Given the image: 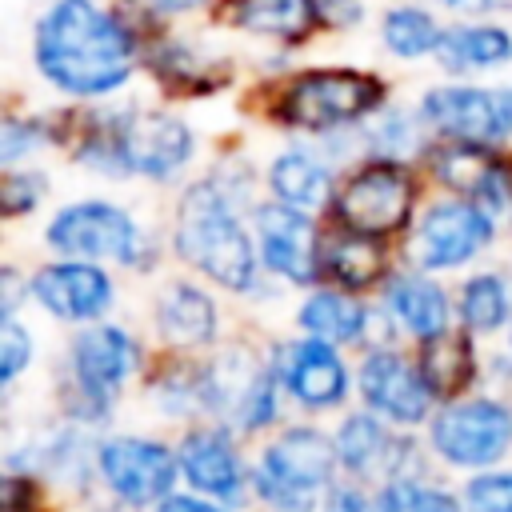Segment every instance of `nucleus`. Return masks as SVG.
<instances>
[{
	"label": "nucleus",
	"instance_id": "nucleus-1",
	"mask_svg": "<svg viewBox=\"0 0 512 512\" xmlns=\"http://www.w3.org/2000/svg\"><path fill=\"white\" fill-rule=\"evenodd\" d=\"M136 64L132 28L96 0H52L36 24V68L60 92L108 96Z\"/></svg>",
	"mask_w": 512,
	"mask_h": 512
},
{
	"label": "nucleus",
	"instance_id": "nucleus-2",
	"mask_svg": "<svg viewBox=\"0 0 512 512\" xmlns=\"http://www.w3.org/2000/svg\"><path fill=\"white\" fill-rule=\"evenodd\" d=\"M176 248L188 264L204 268L212 280L224 288L244 292L256 276V252L248 232L240 228L232 204L216 184H196L180 200V220H176Z\"/></svg>",
	"mask_w": 512,
	"mask_h": 512
},
{
	"label": "nucleus",
	"instance_id": "nucleus-3",
	"mask_svg": "<svg viewBox=\"0 0 512 512\" xmlns=\"http://www.w3.org/2000/svg\"><path fill=\"white\" fill-rule=\"evenodd\" d=\"M380 100H384V84L376 76L348 72V68H324V72H304L288 84L280 100V116L292 128L328 132V128L368 116Z\"/></svg>",
	"mask_w": 512,
	"mask_h": 512
},
{
	"label": "nucleus",
	"instance_id": "nucleus-4",
	"mask_svg": "<svg viewBox=\"0 0 512 512\" xmlns=\"http://www.w3.org/2000/svg\"><path fill=\"white\" fill-rule=\"evenodd\" d=\"M332 460L336 448H328V440L312 428H292L280 444L268 448L264 464H260V496L280 504V508H304L308 496L332 476Z\"/></svg>",
	"mask_w": 512,
	"mask_h": 512
},
{
	"label": "nucleus",
	"instance_id": "nucleus-5",
	"mask_svg": "<svg viewBox=\"0 0 512 512\" xmlns=\"http://www.w3.org/2000/svg\"><path fill=\"white\" fill-rule=\"evenodd\" d=\"M412 200H416L412 176L392 160H376L344 184V192L336 200V212L348 228L380 236V232H392L408 220Z\"/></svg>",
	"mask_w": 512,
	"mask_h": 512
},
{
	"label": "nucleus",
	"instance_id": "nucleus-6",
	"mask_svg": "<svg viewBox=\"0 0 512 512\" xmlns=\"http://www.w3.org/2000/svg\"><path fill=\"white\" fill-rule=\"evenodd\" d=\"M492 240V220L480 204L444 200L424 212L420 228L408 240V256L416 268H452L472 260Z\"/></svg>",
	"mask_w": 512,
	"mask_h": 512
},
{
	"label": "nucleus",
	"instance_id": "nucleus-7",
	"mask_svg": "<svg viewBox=\"0 0 512 512\" xmlns=\"http://www.w3.org/2000/svg\"><path fill=\"white\" fill-rule=\"evenodd\" d=\"M432 444L452 464H464V468L492 464L512 444V412L496 400L456 404L432 424Z\"/></svg>",
	"mask_w": 512,
	"mask_h": 512
},
{
	"label": "nucleus",
	"instance_id": "nucleus-8",
	"mask_svg": "<svg viewBox=\"0 0 512 512\" xmlns=\"http://www.w3.org/2000/svg\"><path fill=\"white\" fill-rule=\"evenodd\" d=\"M420 116L444 132L448 140L492 144L512 132V92H484V88H432L420 104Z\"/></svg>",
	"mask_w": 512,
	"mask_h": 512
},
{
	"label": "nucleus",
	"instance_id": "nucleus-9",
	"mask_svg": "<svg viewBox=\"0 0 512 512\" xmlns=\"http://www.w3.org/2000/svg\"><path fill=\"white\" fill-rule=\"evenodd\" d=\"M48 240L64 256H112L124 264L136 260V252H140V232H136L132 216L112 204H100V200L64 208L52 220Z\"/></svg>",
	"mask_w": 512,
	"mask_h": 512
},
{
	"label": "nucleus",
	"instance_id": "nucleus-10",
	"mask_svg": "<svg viewBox=\"0 0 512 512\" xmlns=\"http://www.w3.org/2000/svg\"><path fill=\"white\" fill-rule=\"evenodd\" d=\"M100 472L116 496L132 504H152L172 488L176 464L168 448L152 440H108L100 448Z\"/></svg>",
	"mask_w": 512,
	"mask_h": 512
},
{
	"label": "nucleus",
	"instance_id": "nucleus-11",
	"mask_svg": "<svg viewBox=\"0 0 512 512\" xmlns=\"http://www.w3.org/2000/svg\"><path fill=\"white\" fill-rule=\"evenodd\" d=\"M256 228H260V252L268 260V268H276L300 284H308L316 276V228L304 216V208L284 204V200L264 204L256 212Z\"/></svg>",
	"mask_w": 512,
	"mask_h": 512
},
{
	"label": "nucleus",
	"instance_id": "nucleus-12",
	"mask_svg": "<svg viewBox=\"0 0 512 512\" xmlns=\"http://www.w3.org/2000/svg\"><path fill=\"white\" fill-rule=\"evenodd\" d=\"M360 392H364V400H368L376 412H384L388 420H400V424L424 420L428 396H432L424 372H416L412 364H404V360L392 356V352L368 356V364H364V372H360Z\"/></svg>",
	"mask_w": 512,
	"mask_h": 512
},
{
	"label": "nucleus",
	"instance_id": "nucleus-13",
	"mask_svg": "<svg viewBox=\"0 0 512 512\" xmlns=\"http://www.w3.org/2000/svg\"><path fill=\"white\" fill-rule=\"evenodd\" d=\"M32 292L60 320H92L112 300V284L96 264H48Z\"/></svg>",
	"mask_w": 512,
	"mask_h": 512
},
{
	"label": "nucleus",
	"instance_id": "nucleus-14",
	"mask_svg": "<svg viewBox=\"0 0 512 512\" xmlns=\"http://www.w3.org/2000/svg\"><path fill=\"white\" fill-rule=\"evenodd\" d=\"M76 376L84 384L88 396H108L120 388V380L136 368V344L120 332V328H88L80 340H76Z\"/></svg>",
	"mask_w": 512,
	"mask_h": 512
},
{
	"label": "nucleus",
	"instance_id": "nucleus-15",
	"mask_svg": "<svg viewBox=\"0 0 512 512\" xmlns=\"http://www.w3.org/2000/svg\"><path fill=\"white\" fill-rule=\"evenodd\" d=\"M284 384L292 388V396H300L304 404L312 408H324V404H336L348 388V376H344V364L340 356L316 336L308 344H296L284 352Z\"/></svg>",
	"mask_w": 512,
	"mask_h": 512
},
{
	"label": "nucleus",
	"instance_id": "nucleus-16",
	"mask_svg": "<svg viewBox=\"0 0 512 512\" xmlns=\"http://www.w3.org/2000/svg\"><path fill=\"white\" fill-rule=\"evenodd\" d=\"M232 24L256 36L304 40L320 20V0H232Z\"/></svg>",
	"mask_w": 512,
	"mask_h": 512
},
{
	"label": "nucleus",
	"instance_id": "nucleus-17",
	"mask_svg": "<svg viewBox=\"0 0 512 512\" xmlns=\"http://www.w3.org/2000/svg\"><path fill=\"white\" fill-rule=\"evenodd\" d=\"M336 456L344 460L348 472L384 476V472H396V464L404 460V444L392 440L372 416H352L336 436Z\"/></svg>",
	"mask_w": 512,
	"mask_h": 512
},
{
	"label": "nucleus",
	"instance_id": "nucleus-18",
	"mask_svg": "<svg viewBox=\"0 0 512 512\" xmlns=\"http://www.w3.org/2000/svg\"><path fill=\"white\" fill-rule=\"evenodd\" d=\"M436 56L444 68H456V72L500 68L512 60V36L496 24H456L440 36Z\"/></svg>",
	"mask_w": 512,
	"mask_h": 512
},
{
	"label": "nucleus",
	"instance_id": "nucleus-19",
	"mask_svg": "<svg viewBox=\"0 0 512 512\" xmlns=\"http://www.w3.org/2000/svg\"><path fill=\"white\" fill-rule=\"evenodd\" d=\"M184 476L192 480V488L224 500L240 492V464L220 432H192L184 440Z\"/></svg>",
	"mask_w": 512,
	"mask_h": 512
},
{
	"label": "nucleus",
	"instance_id": "nucleus-20",
	"mask_svg": "<svg viewBox=\"0 0 512 512\" xmlns=\"http://www.w3.org/2000/svg\"><path fill=\"white\" fill-rule=\"evenodd\" d=\"M268 184L272 192L284 200V204H296V208H316L328 200V188H332V172L308 156V152H280L272 172H268Z\"/></svg>",
	"mask_w": 512,
	"mask_h": 512
},
{
	"label": "nucleus",
	"instance_id": "nucleus-21",
	"mask_svg": "<svg viewBox=\"0 0 512 512\" xmlns=\"http://www.w3.org/2000/svg\"><path fill=\"white\" fill-rule=\"evenodd\" d=\"M324 268L344 288H368L384 276V248L372 240V232H348L336 236L324 252Z\"/></svg>",
	"mask_w": 512,
	"mask_h": 512
},
{
	"label": "nucleus",
	"instance_id": "nucleus-22",
	"mask_svg": "<svg viewBox=\"0 0 512 512\" xmlns=\"http://www.w3.org/2000/svg\"><path fill=\"white\" fill-rule=\"evenodd\" d=\"M160 332L172 340V344H204L212 332H216V312H212V300L196 288H184L176 284L164 304H160Z\"/></svg>",
	"mask_w": 512,
	"mask_h": 512
},
{
	"label": "nucleus",
	"instance_id": "nucleus-23",
	"mask_svg": "<svg viewBox=\"0 0 512 512\" xmlns=\"http://www.w3.org/2000/svg\"><path fill=\"white\" fill-rule=\"evenodd\" d=\"M420 372L428 380L432 392H460L472 372H476V360H472V348L468 340L460 336H448V332H436L424 340V352H420Z\"/></svg>",
	"mask_w": 512,
	"mask_h": 512
},
{
	"label": "nucleus",
	"instance_id": "nucleus-24",
	"mask_svg": "<svg viewBox=\"0 0 512 512\" xmlns=\"http://www.w3.org/2000/svg\"><path fill=\"white\" fill-rule=\"evenodd\" d=\"M380 36H384V44H388L392 56H400V60H416V56L436 52L444 32H440V24L432 20V12L416 8V4H400V8L384 12V20H380Z\"/></svg>",
	"mask_w": 512,
	"mask_h": 512
},
{
	"label": "nucleus",
	"instance_id": "nucleus-25",
	"mask_svg": "<svg viewBox=\"0 0 512 512\" xmlns=\"http://www.w3.org/2000/svg\"><path fill=\"white\" fill-rule=\"evenodd\" d=\"M392 312L404 320L408 332H416L424 340L448 328V300L428 280H400L392 288Z\"/></svg>",
	"mask_w": 512,
	"mask_h": 512
},
{
	"label": "nucleus",
	"instance_id": "nucleus-26",
	"mask_svg": "<svg viewBox=\"0 0 512 512\" xmlns=\"http://www.w3.org/2000/svg\"><path fill=\"white\" fill-rule=\"evenodd\" d=\"M432 168H436V176H440L448 188L468 192V196L480 200V192L488 188V180L496 176L500 164H496L480 144L456 140V144H448V148H440V152L432 156Z\"/></svg>",
	"mask_w": 512,
	"mask_h": 512
},
{
	"label": "nucleus",
	"instance_id": "nucleus-27",
	"mask_svg": "<svg viewBox=\"0 0 512 512\" xmlns=\"http://www.w3.org/2000/svg\"><path fill=\"white\" fill-rule=\"evenodd\" d=\"M300 324L320 336V340H352L360 336V324H364V312L356 300L340 296V292H316L304 312H300Z\"/></svg>",
	"mask_w": 512,
	"mask_h": 512
},
{
	"label": "nucleus",
	"instance_id": "nucleus-28",
	"mask_svg": "<svg viewBox=\"0 0 512 512\" xmlns=\"http://www.w3.org/2000/svg\"><path fill=\"white\" fill-rule=\"evenodd\" d=\"M460 312L468 320V328L476 332H496L508 320V292L496 276H476L468 280L464 296H460Z\"/></svg>",
	"mask_w": 512,
	"mask_h": 512
},
{
	"label": "nucleus",
	"instance_id": "nucleus-29",
	"mask_svg": "<svg viewBox=\"0 0 512 512\" xmlns=\"http://www.w3.org/2000/svg\"><path fill=\"white\" fill-rule=\"evenodd\" d=\"M380 512H460L452 496L424 488V484H408V480H392L380 496Z\"/></svg>",
	"mask_w": 512,
	"mask_h": 512
},
{
	"label": "nucleus",
	"instance_id": "nucleus-30",
	"mask_svg": "<svg viewBox=\"0 0 512 512\" xmlns=\"http://www.w3.org/2000/svg\"><path fill=\"white\" fill-rule=\"evenodd\" d=\"M156 76H164L168 84H188V88H192L196 80H208L200 56H196L192 48H184V44H164V48H156Z\"/></svg>",
	"mask_w": 512,
	"mask_h": 512
},
{
	"label": "nucleus",
	"instance_id": "nucleus-31",
	"mask_svg": "<svg viewBox=\"0 0 512 512\" xmlns=\"http://www.w3.org/2000/svg\"><path fill=\"white\" fill-rule=\"evenodd\" d=\"M468 508L472 512H512V472L476 476L468 484Z\"/></svg>",
	"mask_w": 512,
	"mask_h": 512
},
{
	"label": "nucleus",
	"instance_id": "nucleus-32",
	"mask_svg": "<svg viewBox=\"0 0 512 512\" xmlns=\"http://www.w3.org/2000/svg\"><path fill=\"white\" fill-rule=\"evenodd\" d=\"M40 192H44V180H40V176H32V172H8V176H4V188H0L4 212L16 216V212L36 208Z\"/></svg>",
	"mask_w": 512,
	"mask_h": 512
},
{
	"label": "nucleus",
	"instance_id": "nucleus-33",
	"mask_svg": "<svg viewBox=\"0 0 512 512\" xmlns=\"http://www.w3.org/2000/svg\"><path fill=\"white\" fill-rule=\"evenodd\" d=\"M28 356H32V340L24 336L20 324L4 320V336H0V376L12 380V376L28 364Z\"/></svg>",
	"mask_w": 512,
	"mask_h": 512
},
{
	"label": "nucleus",
	"instance_id": "nucleus-34",
	"mask_svg": "<svg viewBox=\"0 0 512 512\" xmlns=\"http://www.w3.org/2000/svg\"><path fill=\"white\" fill-rule=\"evenodd\" d=\"M40 124H24V120H4V128H0V160L4 164H12V160H20L24 152H32L36 144H40Z\"/></svg>",
	"mask_w": 512,
	"mask_h": 512
},
{
	"label": "nucleus",
	"instance_id": "nucleus-35",
	"mask_svg": "<svg viewBox=\"0 0 512 512\" xmlns=\"http://www.w3.org/2000/svg\"><path fill=\"white\" fill-rule=\"evenodd\" d=\"M444 8H456V12H504L512 8V0H436Z\"/></svg>",
	"mask_w": 512,
	"mask_h": 512
},
{
	"label": "nucleus",
	"instance_id": "nucleus-36",
	"mask_svg": "<svg viewBox=\"0 0 512 512\" xmlns=\"http://www.w3.org/2000/svg\"><path fill=\"white\" fill-rule=\"evenodd\" d=\"M156 512H216V508L204 500H192V496H168L156 504Z\"/></svg>",
	"mask_w": 512,
	"mask_h": 512
},
{
	"label": "nucleus",
	"instance_id": "nucleus-37",
	"mask_svg": "<svg viewBox=\"0 0 512 512\" xmlns=\"http://www.w3.org/2000/svg\"><path fill=\"white\" fill-rule=\"evenodd\" d=\"M148 12H156V16H176V12H192L196 4H204V0H140Z\"/></svg>",
	"mask_w": 512,
	"mask_h": 512
},
{
	"label": "nucleus",
	"instance_id": "nucleus-38",
	"mask_svg": "<svg viewBox=\"0 0 512 512\" xmlns=\"http://www.w3.org/2000/svg\"><path fill=\"white\" fill-rule=\"evenodd\" d=\"M328 512H368V504H364L360 492H332Z\"/></svg>",
	"mask_w": 512,
	"mask_h": 512
},
{
	"label": "nucleus",
	"instance_id": "nucleus-39",
	"mask_svg": "<svg viewBox=\"0 0 512 512\" xmlns=\"http://www.w3.org/2000/svg\"><path fill=\"white\" fill-rule=\"evenodd\" d=\"M12 304H16V276L4 272V312H12Z\"/></svg>",
	"mask_w": 512,
	"mask_h": 512
}]
</instances>
